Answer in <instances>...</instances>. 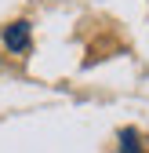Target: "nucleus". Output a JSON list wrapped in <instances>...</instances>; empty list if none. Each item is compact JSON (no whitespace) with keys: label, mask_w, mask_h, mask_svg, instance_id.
<instances>
[{"label":"nucleus","mask_w":149,"mask_h":153,"mask_svg":"<svg viewBox=\"0 0 149 153\" xmlns=\"http://www.w3.org/2000/svg\"><path fill=\"white\" fill-rule=\"evenodd\" d=\"M120 153H138V146H135V139H127V135H124V146H120Z\"/></svg>","instance_id":"f03ea898"},{"label":"nucleus","mask_w":149,"mask_h":153,"mask_svg":"<svg viewBox=\"0 0 149 153\" xmlns=\"http://www.w3.org/2000/svg\"><path fill=\"white\" fill-rule=\"evenodd\" d=\"M4 44H7V51H26L29 48V22H11L4 29Z\"/></svg>","instance_id":"f257e3e1"}]
</instances>
